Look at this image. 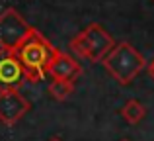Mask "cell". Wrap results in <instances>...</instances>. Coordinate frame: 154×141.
I'll list each match as a JSON object with an SVG mask.
<instances>
[{
	"label": "cell",
	"instance_id": "30bf717a",
	"mask_svg": "<svg viewBox=\"0 0 154 141\" xmlns=\"http://www.w3.org/2000/svg\"><path fill=\"white\" fill-rule=\"evenodd\" d=\"M148 75H150V79L154 80V59H152L150 63H148Z\"/></svg>",
	"mask_w": 154,
	"mask_h": 141
},
{
	"label": "cell",
	"instance_id": "8fae6325",
	"mask_svg": "<svg viewBox=\"0 0 154 141\" xmlns=\"http://www.w3.org/2000/svg\"><path fill=\"white\" fill-rule=\"evenodd\" d=\"M47 141H63V139H60V137H57V135H53V137H51V139H47Z\"/></svg>",
	"mask_w": 154,
	"mask_h": 141
},
{
	"label": "cell",
	"instance_id": "8992f818",
	"mask_svg": "<svg viewBox=\"0 0 154 141\" xmlns=\"http://www.w3.org/2000/svg\"><path fill=\"white\" fill-rule=\"evenodd\" d=\"M26 82V71L14 53L0 55V92L20 90Z\"/></svg>",
	"mask_w": 154,
	"mask_h": 141
},
{
	"label": "cell",
	"instance_id": "7c38bea8",
	"mask_svg": "<svg viewBox=\"0 0 154 141\" xmlns=\"http://www.w3.org/2000/svg\"><path fill=\"white\" fill-rule=\"evenodd\" d=\"M121 141H129V139H121Z\"/></svg>",
	"mask_w": 154,
	"mask_h": 141
},
{
	"label": "cell",
	"instance_id": "52a82bcc",
	"mask_svg": "<svg viewBox=\"0 0 154 141\" xmlns=\"http://www.w3.org/2000/svg\"><path fill=\"white\" fill-rule=\"evenodd\" d=\"M49 75L53 79H63V80H72L74 82L82 75V65L70 53H64V51L57 49L49 63Z\"/></svg>",
	"mask_w": 154,
	"mask_h": 141
},
{
	"label": "cell",
	"instance_id": "ba28073f",
	"mask_svg": "<svg viewBox=\"0 0 154 141\" xmlns=\"http://www.w3.org/2000/svg\"><path fill=\"white\" fill-rule=\"evenodd\" d=\"M121 118L125 120L127 123H131V126H137V123H140L144 118H146V106L144 104H140L139 100H127L125 102V106L121 108Z\"/></svg>",
	"mask_w": 154,
	"mask_h": 141
},
{
	"label": "cell",
	"instance_id": "9c48e42d",
	"mask_svg": "<svg viewBox=\"0 0 154 141\" xmlns=\"http://www.w3.org/2000/svg\"><path fill=\"white\" fill-rule=\"evenodd\" d=\"M74 92V82L72 80H63V79H53L49 84V94L59 102H64L68 96Z\"/></svg>",
	"mask_w": 154,
	"mask_h": 141
},
{
	"label": "cell",
	"instance_id": "7a4b0ae2",
	"mask_svg": "<svg viewBox=\"0 0 154 141\" xmlns=\"http://www.w3.org/2000/svg\"><path fill=\"white\" fill-rule=\"evenodd\" d=\"M102 65L109 76H113L119 84L127 86L146 67V59L129 41H121L113 47V51L102 61Z\"/></svg>",
	"mask_w": 154,
	"mask_h": 141
},
{
	"label": "cell",
	"instance_id": "5b68a950",
	"mask_svg": "<svg viewBox=\"0 0 154 141\" xmlns=\"http://www.w3.org/2000/svg\"><path fill=\"white\" fill-rule=\"evenodd\" d=\"M31 104L27 98L20 94V90L0 92V122L12 127L29 112Z\"/></svg>",
	"mask_w": 154,
	"mask_h": 141
},
{
	"label": "cell",
	"instance_id": "6da1fadb",
	"mask_svg": "<svg viewBox=\"0 0 154 141\" xmlns=\"http://www.w3.org/2000/svg\"><path fill=\"white\" fill-rule=\"evenodd\" d=\"M57 47L53 45L39 30H31V34L20 43V47L14 51L18 61L22 63L26 71V80L29 82H41L43 76L49 72V63L55 55Z\"/></svg>",
	"mask_w": 154,
	"mask_h": 141
},
{
	"label": "cell",
	"instance_id": "3957f363",
	"mask_svg": "<svg viewBox=\"0 0 154 141\" xmlns=\"http://www.w3.org/2000/svg\"><path fill=\"white\" fill-rule=\"evenodd\" d=\"M115 45L117 43L113 41L109 31H105V27L98 22L90 24L86 30H82L78 35H74L68 43L72 53H76L82 59H88L90 63H102L113 51Z\"/></svg>",
	"mask_w": 154,
	"mask_h": 141
},
{
	"label": "cell",
	"instance_id": "277c9868",
	"mask_svg": "<svg viewBox=\"0 0 154 141\" xmlns=\"http://www.w3.org/2000/svg\"><path fill=\"white\" fill-rule=\"evenodd\" d=\"M31 30L33 27L16 8H6L0 14V49L4 53H14L20 43L31 34Z\"/></svg>",
	"mask_w": 154,
	"mask_h": 141
}]
</instances>
